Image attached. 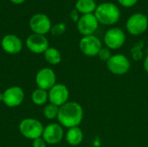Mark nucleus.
<instances>
[{
	"mask_svg": "<svg viewBox=\"0 0 148 147\" xmlns=\"http://www.w3.org/2000/svg\"><path fill=\"white\" fill-rule=\"evenodd\" d=\"M83 119V108L75 101H68L59 108L57 120L62 127L79 126Z\"/></svg>",
	"mask_w": 148,
	"mask_h": 147,
	"instance_id": "1",
	"label": "nucleus"
},
{
	"mask_svg": "<svg viewBox=\"0 0 148 147\" xmlns=\"http://www.w3.org/2000/svg\"><path fill=\"white\" fill-rule=\"evenodd\" d=\"M94 14L99 23L103 25L115 24L120 20L121 15L119 7L111 2H106L97 5Z\"/></svg>",
	"mask_w": 148,
	"mask_h": 147,
	"instance_id": "2",
	"label": "nucleus"
},
{
	"mask_svg": "<svg viewBox=\"0 0 148 147\" xmlns=\"http://www.w3.org/2000/svg\"><path fill=\"white\" fill-rule=\"evenodd\" d=\"M19 132L26 139H36L42 136L44 127L41 121L33 118L23 119L19 124Z\"/></svg>",
	"mask_w": 148,
	"mask_h": 147,
	"instance_id": "3",
	"label": "nucleus"
},
{
	"mask_svg": "<svg viewBox=\"0 0 148 147\" xmlns=\"http://www.w3.org/2000/svg\"><path fill=\"white\" fill-rule=\"evenodd\" d=\"M126 28L129 34L140 36L147 31L148 28V17L143 13H134L127 21Z\"/></svg>",
	"mask_w": 148,
	"mask_h": 147,
	"instance_id": "4",
	"label": "nucleus"
},
{
	"mask_svg": "<svg viewBox=\"0 0 148 147\" xmlns=\"http://www.w3.org/2000/svg\"><path fill=\"white\" fill-rule=\"evenodd\" d=\"M108 69L114 75H122L127 74L131 68L129 59L122 54H115L107 62Z\"/></svg>",
	"mask_w": 148,
	"mask_h": 147,
	"instance_id": "5",
	"label": "nucleus"
},
{
	"mask_svg": "<svg viewBox=\"0 0 148 147\" xmlns=\"http://www.w3.org/2000/svg\"><path fill=\"white\" fill-rule=\"evenodd\" d=\"M79 49L86 56L94 57L98 55L100 50L102 49V43L101 40L94 35L86 36L80 40Z\"/></svg>",
	"mask_w": 148,
	"mask_h": 147,
	"instance_id": "6",
	"label": "nucleus"
},
{
	"mask_svg": "<svg viewBox=\"0 0 148 147\" xmlns=\"http://www.w3.org/2000/svg\"><path fill=\"white\" fill-rule=\"evenodd\" d=\"M103 41L109 49H119L126 42V34L121 29L114 27L105 33Z\"/></svg>",
	"mask_w": 148,
	"mask_h": 147,
	"instance_id": "7",
	"label": "nucleus"
},
{
	"mask_svg": "<svg viewBox=\"0 0 148 147\" xmlns=\"http://www.w3.org/2000/svg\"><path fill=\"white\" fill-rule=\"evenodd\" d=\"M48 93L49 103L54 104L59 107L69 101V90L64 84L56 83L48 91Z\"/></svg>",
	"mask_w": 148,
	"mask_h": 147,
	"instance_id": "8",
	"label": "nucleus"
},
{
	"mask_svg": "<svg viewBox=\"0 0 148 147\" xmlns=\"http://www.w3.org/2000/svg\"><path fill=\"white\" fill-rule=\"evenodd\" d=\"M24 99L23 90L17 86H13L3 93V103L8 107H16L22 104Z\"/></svg>",
	"mask_w": 148,
	"mask_h": 147,
	"instance_id": "9",
	"label": "nucleus"
},
{
	"mask_svg": "<svg viewBox=\"0 0 148 147\" xmlns=\"http://www.w3.org/2000/svg\"><path fill=\"white\" fill-rule=\"evenodd\" d=\"M36 83L37 88L49 91L56 84V73L49 68H41L36 75Z\"/></svg>",
	"mask_w": 148,
	"mask_h": 147,
	"instance_id": "10",
	"label": "nucleus"
},
{
	"mask_svg": "<svg viewBox=\"0 0 148 147\" xmlns=\"http://www.w3.org/2000/svg\"><path fill=\"white\" fill-rule=\"evenodd\" d=\"M29 27L35 34L46 35L51 29V21L45 14L38 13L34 15L29 20Z\"/></svg>",
	"mask_w": 148,
	"mask_h": 147,
	"instance_id": "11",
	"label": "nucleus"
},
{
	"mask_svg": "<svg viewBox=\"0 0 148 147\" xmlns=\"http://www.w3.org/2000/svg\"><path fill=\"white\" fill-rule=\"evenodd\" d=\"M77 23L78 31L83 36H91L98 29L99 22L95 14H86L80 16Z\"/></svg>",
	"mask_w": 148,
	"mask_h": 147,
	"instance_id": "12",
	"label": "nucleus"
},
{
	"mask_svg": "<svg viewBox=\"0 0 148 147\" xmlns=\"http://www.w3.org/2000/svg\"><path fill=\"white\" fill-rule=\"evenodd\" d=\"M64 137V131L59 123H50L44 127L42 138L48 145H56Z\"/></svg>",
	"mask_w": 148,
	"mask_h": 147,
	"instance_id": "13",
	"label": "nucleus"
},
{
	"mask_svg": "<svg viewBox=\"0 0 148 147\" xmlns=\"http://www.w3.org/2000/svg\"><path fill=\"white\" fill-rule=\"evenodd\" d=\"M26 46L29 51L35 54L44 53L49 48L48 39L42 35L35 33L29 36V37L26 39Z\"/></svg>",
	"mask_w": 148,
	"mask_h": 147,
	"instance_id": "14",
	"label": "nucleus"
},
{
	"mask_svg": "<svg viewBox=\"0 0 148 147\" xmlns=\"http://www.w3.org/2000/svg\"><path fill=\"white\" fill-rule=\"evenodd\" d=\"M1 46L3 51L10 55H16L21 52L23 49V42L21 39L16 35L9 34L3 37Z\"/></svg>",
	"mask_w": 148,
	"mask_h": 147,
	"instance_id": "15",
	"label": "nucleus"
},
{
	"mask_svg": "<svg viewBox=\"0 0 148 147\" xmlns=\"http://www.w3.org/2000/svg\"><path fill=\"white\" fill-rule=\"evenodd\" d=\"M84 135L82 130L79 126L69 128L68 132L65 135V139L69 145L71 146H79L83 140Z\"/></svg>",
	"mask_w": 148,
	"mask_h": 147,
	"instance_id": "16",
	"label": "nucleus"
},
{
	"mask_svg": "<svg viewBox=\"0 0 148 147\" xmlns=\"http://www.w3.org/2000/svg\"><path fill=\"white\" fill-rule=\"evenodd\" d=\"M96 8L97 4L95 0H77L75 3V10L82 15L94 14Z\"/></svg>",
	"mask_w": 148,
	"mask_h": 147,
	"instance_id": "17",
	"label": "nucleus"
},
{
	"mask_svg": "<svg viewBox=\"0 0 148 147\" xmlns=\"http://www.w3.org/2000/svg\"><path fill=\"white\" fill-rule=\"evenodd\" d=\"M31 101L36 106H42L47 103L49 101V93L48 91L37 88L31 94Z\"/></svg>",
	"mask_w": 148,
	"mask_h": 147,
	"instance_id": "18",
	"label": "nucleus"
},
{
	"mask_svg": "<svg viewBox=\"0 0 148 147\" xmlns=\"http://www.w3.org/2000/svg\"><path fill=\"white\" fill-rule=\"evenodd\" d=\"M43 54L46 62L51 65H58L62 61V55L56 48L49 47Z\"/></svg>",
	"mask_w": 148,
	"mask_h": 147,
	"instance_id": "19",
	"label": "nucleus"
},
{
	"mask_svg": "<svg viewBox=\"0 0 148 147\" xmlns=\"http://www.w3.org/2000/svg\"><path fill=\"white\" fill-rule=\"evenodd\" d=\"M59 107L49 103L43 108V116L48 120H55L57 119L58 113H59Z\"/></svg>",
	"mask_w": 148,
	"mask_h": 147,
	"instance_id": "20",
	"label": "nucleus"
},
{
	"mask_svg": "<svg viewBox=\"0 0 148 147\" xmlns=\"http://www.w3.org/2000/svg\"><path fill=\"white\" fill-rule=\"evenodd\" d=\"M66 30V25L63 23H58L51 27V34L53 36H61Z\"/></svg>",
	"mask_w": 148,
	"mask_h": 147,
	"instance_id": "21",
	"label": "nucleus"
},
{
	"mask_svg": "<svg viewBox=\"0 0 148 147\" xmlns=\"http://www.w3.org/2000/svg\"><path fill=\"white\" fill-rule=\"evenodd\" d=\"M113 55H112V53H111V50L108 49V48H102L101 50H100V52H99V54H98V57L100 58V60H101L102 62H105L106 63H107V62L111 58V56H112Z\"/></svg>",
	"mask_w": 148,
	"mask_h": 147,
	"instance_id": "22",
	"label": "nucleus"
},
{
	"mask_svg": "<svg viewBox=\"0 0 148 147\" xmlns=\"http://www.w3.org/2000/svg\"><path fill=\"white\" fill-rule=\"evenodd\" d=\"M138 1L139 0H118V3L125 8H131L134 6Z\"/></svg>",
	"mask_w": 148,
	"mask_h": 147,
	"instance_id": "23",
	"label": "nucleus"
},
{
	"mask_svg": "<svg viewBox=\"0 0 148 147\" xmlns=\"http://www.w3.org/2000/svg\"><path fill=\"white\" fill-rule=\"evenodd\" d=\"M46 146L47 143L44 141V139L42 137L32 140V147H46Z\"/></svg>",
	"mask_w": 148,
	"mask_h": 147,
	"instance_id": "24",
	"label": "nucleus"
},
{
	"mask_svg": "<svg viewBox=\"0 0 148 147\" xmlns=\"http://www.w3.org/2000/svg\"><path fill=\"white\" fill-rule=\"evenodd\" d=\"M69 16H70V17L72 18V20L74 21V22H78V20H79V12L75 9V10H71V12H70V14H69Z\"/></svg>",
	"mask_w": 148,
	"mask_h": 147,
	"instance_id": "25",
	"label": "nucleus"
},
{
	"mask_svg": "<svg viewBox=\"0 0 148 147\" xmlns=\"http://www.w3.org/2000/svg\"><path fill=\"white\" fill-rule=\"evenodd\" d=\"M143 67H144V69L146 71V73L148 74V55L145 58L144 60V62H143Z\"/></svg>",
	"mask_w": 148,
	"mask_h": 147,
	"instance_id": "26",
	"label": "nucleus"
},
{
	"mask_svg": "<svg viewBox=\"0 0 148 147\" xmlns=\"http://www.w3.org/2000/svg\"><path fill=\"white\" fill-rule=\"evenodd\" d=\"M13 3H16V4H21L23 3V2H25V0H10Z\"/></svg>",
	"mask_w": 148,
	"mask_h": 147,
	"instance_id": "27",
	"label": "nucleus"
},
{
	"mask_svg": "<svg viewBox=\"0 0 148 147\" xmlns=\"http://www.w3.org/2000/svg\"><path fill=\"white\" fill-rule=\"evenodd\" d=\"M0 101H3V93L0 94Z\"/></svg>",
	"mask_w": 148,
	"mask_h": 147,
	"instance_id": "28",
	"label": "nucleus"
}]
</instances>
